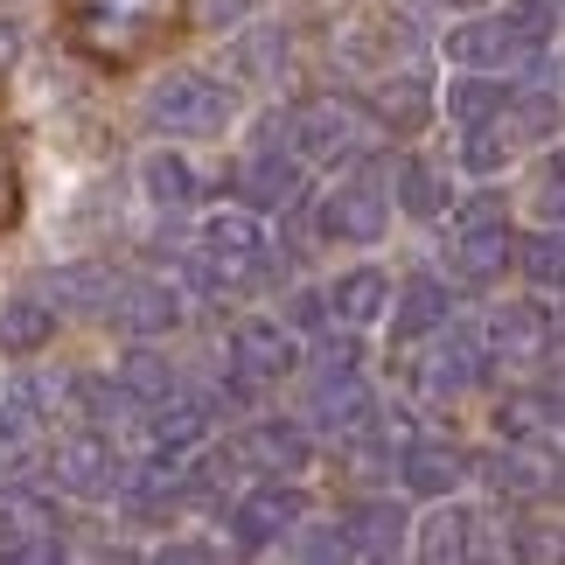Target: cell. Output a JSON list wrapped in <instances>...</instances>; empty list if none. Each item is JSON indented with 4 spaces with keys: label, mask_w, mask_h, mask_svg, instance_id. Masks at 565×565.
<instances>
[{
    "label": "cell",
    "mask_w": 565,
    "mask_h": 565,
    "mask_svg": "<svg viewBox=\"0 0 565 565\" xmlns=\"http://www.w3.org/2000/svg\"><path fill=\"white\" fill-rule=\"evenodd\" d=\"M175 29L182 0H63V42L98 71H134Z\"/></svg>",
    "instance_id": "cell-1"
},
{
    "label": "cell",
    "mask_w": 565,
    "mask_h": 565,
    "mask_svg": "<svg viewBox=\"0 0 565 565\" xmlns=\"http://www.w3.org/2000/svg\"><path fill=\"white\" fill-rule=\"evenodd\" d=\"M273 266V231L258 224V210H210L203 231H195V252H189V273L203 279L210 294H245L258 287Z\"/></svg>",
    "instance_id": "cell-2"
},
{
    "label": "cell",
    "mask_w": 565,
    "mask_h": 565,
    "mask_svg": "<svg viewBox=\"0 0 565 565\" xmlns=\"http://www.w3.org/2000/svg\"><path fill=\"white\" fill-rule=\"evenodd\" d=\"M231 119H237V98H231V84L210 77V71H175L147 92V126L168 134V140H210V134H224Z\"/></svg>",
    "instance_id": "cell-3"
},
{
    "label": "cell",
    "mask_w": 565,
    "mask_h": 565,
    "mask_svg": "<svg viewBox=\"0 0 565 565\" xmlns=\"http://www.w3.org/2000/svg\"><path fill=\"white\" fill-rule=\"evenodd\" d=\"M287 147L308 168H342V161H356L363 154V140H371V113L363 105H350V98H300L294 113H287Z\"/></svg>",
    "instance_id": "cell-4"
},
{
    "label": "cell",
    "mask_w": 565,
    "mask_h": 565,
    "mask_svg": "<svg viewBox=\"0 0 565 565\" xmlns=\"http://www.w3.org/2000/svg\"><path fill=\"white\" fill-rule=\"evenodd\" d=\"M447 266L468 279V287H495L510 266H516V231L495 195H482V203H468L461 216H454V237H447Z\"/></svg>",
    "instance_id": "cell-5"
},
{
    "label": "cell",
    "mask_w": 565,
    "mask_h": 565,
    "mask_svg": "<svg viewBox=\"0 0 565 565\" xmlns=\"http://www.w3.org/2000/svg\"><path fill=\"white\" fill-rule=\"evenodd\" d=\"M391 182L384 175H350L342 189L321 195V216H315V231L321 237H335V245H377V237L391 231Z\"/></svg>",
    "instance_id": "cell-6"
},
{
    "label": "cell",
    "mask_w": 565,
    "mask_h": 565,
    "mask_svg": "<svg viewBox=\"0 0 565 565\" xmlns=\"http://www.w3.org/2000/svg\"><path fill=\"white\" fill-rule=\"evenodd\" d=\"M300 524H308V489H294V482H258L231 503V545L237 552H266L279 537H294Z\"/></svg>",
    "instance_id": "cell-7"
},
{
    "label": "cell",
    "mask_w": 565,
    "mask_h": 565,
    "mask_svg": "<svg viewBox=\"0 0 565 565\" xmlns=\"http://www.w3.org/2000/svg\"><path fill=\"white\" fill-rule=\"evenodd\" d=\"M50 482H56V495L105 503V495H119L126 468H119V454H113L105 433H71V440H56V454H50Z\"/></svg>",
    "instance_id": "cell-8"
},
{
    "label": "cell",
    "mask_w": 565,
    "mask_h": 565,
    "mask_svg": "<svg viewBox=\"0 0 565 565\" xmlns=\"http://www.w3.org/2000/svg\"><path fill=\"white\" fill-rule=\"evenodd\" d=\"M231 371H245L252 384H273L300 371V335L287 329V321H266V315H245L231 329Z\"/></svg>",
    "instance_id": "cell-9"
},
{
    "label": "cell",
    "mask_w": 565,
    "mask_h": 565,
    "mask_svg": "<svg viewBox=\"0 0 565 565\" xmlns=\"http://www.w3.org/2000/svg\"><path fill=\"white\" fill-rule=\"evenodd\" d=\"M63 510L35 489H0V537H8V558H56L63 552Z\"/></svg>",
    "instance_id": "cell-10"
},
{
    "label": "cell",
    "mask_w": 565,
    "mask_h": 565,
    "mask_svg": "<svg viewBox=\"0 0 565 565\" xmlns=\"http://www.w3.org/2000/svg\"><path fill=\"white\" fill-rule=\"evenodd\" d=\"M308 419H315V433H363V426H377L371 377H363V371H315Z\"/></svg>",
    "instance_id": "cell-11"
},
{
    "label": "cell",
    "mask_w": 565,
    "mask_h": 565,
    "mask_svg": "<svg viewBox=\"0 0 565 565\" xmlns=\"http://www.w3.org/2000/svg\"><path fill=\"white\" fill-rule=\"evenodd\" d=\"M482 475L495 489H510V495H552V489H565V454L545 447L537 433H510V447L495 454Z\"/></svg>",
    "instance_id": "cell-12"
},
{
    "label": "cell",
    "mask_w": 565,
    "mask_h": 565,
    "mask_svg": "<svg viewBox=\"0 0 565 565\" xmlns=\"http://www.w3.org/2000/svg\"><path fill=\"white\" fill-rule=\"evenodd\" d=\"M447 56L461 63V71H510L516 56H531V42L510 29V14H503V8H495V14L475 8L461 29H447Z\"/></svg>",
    "instance_id": "cell-13"
},
{
    "label": "cell",
    "mask_w": 565,
    "mask_h": 565,
    "mask_svg": "<svg viewBox=\"0 0 565 565\" xmlns=\"http://www.w3.org/2000/svg\"><path fill=\"white\" fill-rule=\"evenodd\" d=\"M552 342V315L537 300H503L489 321H482V356L489 363H537Z\"/></svg>",
    "instance_id": "cell-14"
},
{
    "label": "cell",
    "mask_w": 565,
    "mask_h": 565,
    "mask_svg": "<svg viewBox=\"0 0 565 565\" xmlns=\"http://www.w3.org/2000/svg\"><path fill=\"white\" fill-rule=\"evenodd\" d=\"M468 475H475V454L454 447V440H405V454H398V482H405L412 495H426V503L461 495Z\"/></svg>",
    "instance_id": "cell-15"
},
{
    "label": "cell",
    "mask_w": 565,
    "mask_h": 565,
    "mask_svg": "<svg viewBox=\"0 0 565 565\" xmlns=\"http://www.w3.org/2000/svg\"><path fill=\"white\" fill-rule=\"evenodd\" d=\"M300 175H308V161L294 154V147H279V140H258L245 168H237V195H245L252 210H287L294 195H300Z\"/></svg>",
    "instance_id": "cell-16"
},
{
    "label": "cell",
    "mask_w": 565,
    "mask_h": 565,
    "mask_svg": "<svg viewBox=\"0 0 565 565\" xmlns=\"http://www.w3.org/2000/svg\"><path fill=\"white\" fill-rule=\"evenodd\" d=\"M371 119L391 134H419L433 119V71L426 63H405V71H384L371 84Z\"/></svg>",
    "instance_id": "cell-17"
},
{
    "label": "cell",
    "mask_w": 565,
    "mask_h": 565,
    "mask_svg": "<svg viewBox=\"0 0 565 565\" xmlns=\"http://www.w3.org/2000/svg\"><path fill=\"white\" fill-rule=\"evenodd\" d=\"M210 419H216V405L210 398H175L168 391L161 405H147V454H168V461H182V454H195L210 440Z\"/></svg>",
    "instance_id": "cell-18"
},
{
    "label": "cell",
    "mask_w": 565,
    "mask_h": 565,
    "mask_svg": "<svg viewBox=\"0 0 565 565\" xmlns=\"http://www.w3.org/2000/svg\"><path fill=\"white\" fill-rule=\"evenodd\" d=\"M113 321L134 342L168 335V329H182V294L168 287V279H126V287L113 294Z\"/></svg>",
    "instance_id": "cell-19"
},
{
    "label": "cell",
    "mask_w": 565,
    "mask_h": 565,
    "mask_svg": "<svg viewBox=\"0 0 565 565\" xmlns=\"http://www.w3.org/2000/svg\"><path fill=\"white\" fill-rule=\"evenodd\" d=\"M237 461H252L258 475H300L308 468V454H315V440H308V426H294V419H258V426H245L237 433Z\"/></svg>",
    "instance_id": "cell-20"
},
{
    "label": "cell",
    "mask_w": 565,
    "mask_h": 565,
    "mask_svg": "<svg viewBox=\"0 0 565 565\" xmlns=\"http://www.w3.org/2000/svg\"><path fill=\"white\" fill-rule=\"evenodd\" d=\"M391 342H426V335H440L447 321H454V294H447V279H433L419 273L405 294H391Z\"/></svg>",
    "instance_id": "cell-21"
},
{
    "label": "cell",
    "mask_w": 565,
    "mask_h": 565,
    "mask_svg": "<svg viewBox=\"0 0 565 565\" xmlns=\"http://www.w3.org/2000/svg\"><path fill=\"white\" fill-rule=\"evenodd\" d=\"M412 377H419L426 398H461V391L482 377V335H454L440 350H426V363Z\"/></svg>",
    "instance_id": "cell-22"
},
{
    "label": "cell",
    "mask_w": 565,
    "mask_h": 565,
    "mask_svg": "<svg viewBox=\"0 0 565 565\" xmlns=\"http://www.w3.org/2000/svg\"><path fill=\"white\" fill-rule=\"evenodd\" d=\"M426 558H468V552H482V516H475L468 503H454V495H440V503L426 510V524L419 537H412Z\"/></svg>",
    "instance_id": "cell-23"
},
{
    "label": "cell",
    "mask_w": 565,
    "mask_h": 565,
    "mask_svg": "<svg viewBox=\"0 0 565 565\" xmlns=\"http://www.w3.org/2000/svg\"><path fill=\"white\" fill-rule=\"evenodd\" d=\"M391 203H398L405 216H419V224H433V216H447V168L426 161V154H405L398 168H391Z\"/></svg>",
    "instance_id": "cell-24"
},
{
    "label": "cell",
    "mask_w": 565,
    "mask_h": 565,
    "mask_svg": "<svg viewBox=\"0 0 565 565\" xmlns=\"http://www.w3.org/2000/svg\"><path fill=\"white\" fill-rule=\"evenodd\" d=\"M329 308H335L342 329H371V321H384L391 315V279H384V266L342 273L335 287H329Z\"/></svg>",
    "instance_id": "cell-25"
},
{
    "label": "cell",
    "mask_w": 565,
    "mask_h": 565,
    "mask_svg": "<svg viewBox=\"0 0 565 565\" xmlns=\"http://www.w3.org/2000/svg\"><path fill=\"white\" fill-rule=\"evenodd\" d=\"M342 545H350V558H391L405 545V510L398 503H356L350 516H342Z\"/></svg>",
    "instance_id": "cell-26"
},
{
    "label": "cell",
    "mask_w": 565,
    "mask_h": 565,
    "mask_svg": "<svg viewBox=\"0 0 565 565\" xmlns=\"http://www.w3.org/2000/svg\"><path fill=\"white\" fill-rule=\"evenodd\" d=\"M50 335H56V308L42 294H21L0 308V350L8 356H35V350H50Z\"/></svg>",
    "instance_id": "cell-27"
},
{
    "label": "cell",
    "mask_w": 565,
    "mask_h": 565,
    "mask_svg": "<svg viewBox=\"0 0 565 565\" xmlns=\"http://www.w3.org/2000/svg\"><path fill=\"white\" fill-rule=\"evenodd\" d=\"M42 440V405L29 398V384L0 398V468H29Z\"/></svg>",
    "instance_id": "cell-28"
},
{
    "label": "cell",
    "mask_w": 565,
    "mask_h": 565,
    "mask_svg": "<svg viewBox=\"0 0 565 565\" xmlns=\"http://www.w3.org/2000/svg\"><path fill=\"white\" fill-rule=\"evenodd\" d=\"M516 266H524V279L537 294H565V224L531 231L524 245H516Z\"/></svg>",
    "instance_id": "cell-29"
},
{
    "label": "cell",
    "mask_w": 565,
    "mask_h": 565,
    "mask_svg": "<svg viewBox=\"0 0 565 565\" xmlns=\"http://www.w3.org/2000/svg\"><path fill=\"white\" fill-rule=\"evenodd\" d=\"M140 189H147V203H161V210H189L195 203V168L161 147V154L140 161Z\"/></svg>",
    "instance_id": "cell-30"
},
{
    "label": "cell",
    "mask_w": 565,
    "mask_h": 565,
    "mask_svg": "<svg viewBox=\"0 0 565 565\" xmlns=\"http://www.w3.org/2000/svg\"><path fill=\"white\" fill-rule=\"evenodd\" d=\"M447 105H454V119H461V126H482V119H495L510 105V84H495V71H468L447 92Z\"/></svg>",
    "instance_id": "cell-31"
},
{
    "label": "cell",
    "mask_w": 565,
    "mask_h": 565,
    "mask_svg": "<svg viewBox=\"0 0 565 565\" xmlns=\"http://www.w3.org/2000/svg\"><path fill=\"white\" fill-rule=\"evenodd\" d=\"M119 384L134 391L140 405H161L168 391H175V363H168L161 350H147V342H140V350H126V363H119Z\"/></svg>",
    "instance_id": "cell-32"
},
{
    "label": "cell",
    "mask_w": 565,
    "mask_h": 565,
    "mask_svg": "<svg viewBox=\"0 0 565 565\" xmlns=\"http://www.w3.org/2000/svg\"><path fill=\"white\" fill-rule=\"evenodd\" d=\"M495 119L510 126V140H552L565 113H558V98H552V92H524V98L510 92V105H503Z\"/></svg>",
    "instance_id": "cell-33"
},
{
    "label": "cell",
    "mask_w": 565,
    "mask_h": 565,
    "mask_svg": "<svg viewBox=\"0 0 565 565\" xmlns=\"http://www.w3.org/2000/svg\"><path fill=\"white\" fill-rule=\"evenodd\" d=\"M510 154H516V140H510V126H503V119L468 126V140H461V168H468V175H503Z\"/></svg>",
    "instance_id": "cell-34"
},
{
    "label": "cell",
    "mask_w": 565,
    "mask_h": 565,
    "mask_svg": "<svg viewBox=\"0 0 565 565\" xmlns=\"http://www.w3.org/2000/svg\"><path fill=\"white\" fill-rule=\"evenodd\" d=\"M50 294L71 300V308H113L119 273H113V266H63V273L50 279Z\"/></svg>",
    "instance_id": "cell-35"
},
{
    "label": "cell",
    "mask_w": 565,
    "mask_h": 565,
    "mask_svg": "<svg viewBox=\"0 0 565 565\" xmlns=\"http://www.w3.org/2000/svg\"><path fill=\"white\" fill-rule=\"evenodd\" d=\"M510 29L531 42V50H552L558 42V0H510Z\"/></svg>",
    "instance_id": "cell-36"
},
{
    "label": "cell",
    "mask_w": 565,
    "mask_h": 565,
    "mask_svg": "<svg viewBox=\"0 0 565 565\" xmlns=\"http://www.w3.org/2000/svg\"><path fill=\"white\" fill-rule=\"evenodd\" d=\"M279 50H287L279 29H258V35L237 42V63H245V71H279Z\"/></svg>",
    "instance_id": "cell-37"
},
{
    "label": "cell",
    "mask_w": 565,
    "mask_h": 565,
    "mask_svg": "<svg viewBox=\"0 0 565 565\" xmlns=\"http://www.w3.org/2000/svg\"><path fill=\"white\" fill-rule=\"evenodd\" d=\"M329 321H335V308H329V294H321V287H300L294 294V329H329Z\"/></svg>",
    "instance_id": "cell-38"
},
{
    "label": "cell",
    "mask_w": 565,
    "mask_h": 565,
    "mask_svg": "<svg viewBox=\"0 0 565 565\" xmlns=\"http://www.w3.org/2000/svg\"><path fill=\"white\" fill-rule=\"evenodd\" d=\"M510 552H524V558H565V537H552V524H524V537H510Z\"/></svg>",
    "instance_id": "cell-39"
},
{
    "label": "cell",
    "mask_w": 565,
    "mask_h": 565,
    "mask_svg": "<svg viewBox=\"0 0 565 565\" xmlns=\"http://www.w3.org/2000/svg\"><path fill=\"white\" fill-rule=\"evenodd\" d=\"M300 558H350V545H342V524L315 531V537H300Z\"/></svg>",
    "instance_id": "cell-40"
},
{
    "label": "cell",
    "mask_w": 565,
    "mask_h": 565,
    "mask_svg": "<svg viewBox=\"0 0 565 565\" xmlns=\"http://www.w3.org/2000/svg\"><path fill=\"white\" fill-rule=\"evenodd\" d=\"M8 56H21V29H14V21H0V63H8Z\"/></svg>",
    "instance_id": "cell-41"
},
{
    "label": "cell",
    "mask_w": 565,
    "mask_h": 565,
    "mask_svg": "<svg viewBox=\"0 0 565 565\" xmlns=\"http://www.w3.org/2000/svg\"><path fill=\"white\" fill-rule=\"evenodd\" d=\"M440 8H468V14H475V8H482V0H440Z\"/></svg>",
    "instance_id": "cell-42"
}]
</instances>
